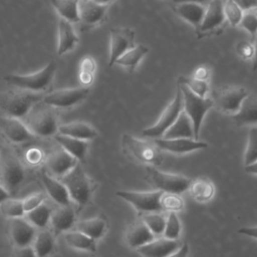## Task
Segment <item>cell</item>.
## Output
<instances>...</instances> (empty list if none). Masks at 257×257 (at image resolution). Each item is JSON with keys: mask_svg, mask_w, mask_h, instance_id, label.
<instances>
[{"mask_svg": "<svg viewBox=\"0 0 257 257\" xmlns=\"http://www.w3.org/2000/svg\"><path fill=\"white\" fill-rule=\"evenodd\" d=\"M210 68L206 65H200L198 67H196V69L194 70L192 76L197 78V79H200V80H205V81H208L209 79V76H210Z\"/></svg>", "mask_w": 257, "mask_h": 257, "instance_id": "c3c4849f", "label": "cell"}, {"mask_svg": "<svg viewBox=\"0 0 257 257\" xmlns=\"http://www.w3.org/2000/svg\"><path fill=\"white\" fill-rule=\"evenodd\" d=\"M121 148L127 157L141 164L155 167L162 163V153L155 142L123 134L121 136Z\"/></svg>", "mask_w": 257, "mask_h": 257, "instance_id": "7a4b0ae2", "label": "cell"}, {"mask_svg": "<svg viewBox=\"0 0 257 257\" xmlns=\"http://www.w3.org/2000/svg\"><path fill=\"white\" fill-rule=\"evenodd\" d=\"M0 132L3 137L13 144H22L31 141L34 136L18 118L3 117L0 121Z\"/></svg>", "mask_w": 257, "mask_h": 257, "instance_id": "ac0fdd59", "label": "cell"}, {"mask_svg": "<svg viewBox=\"0 0 257 257\" xmlns=\"http://www.w3.org/2000/svg\"><path fill=\"white\" fill-rule=\"evenodd\" d=\"M74 227H75V230L85 234L86 236L96 241L101 237H103V235L105 234L107 223L104 219L95 217V218L79 221L78 223L75 224Z\"/></svg>", "mask_w": 257, "mask_h": 257, "instance_id": "4dcf8cb0", "label": "cell"}, {"mask_svg": "<svg viewBox=\"0 0 257 257\" xmlns=\"http://www.w3.org/2000/svg\"><path fill=\"white\" fill-rule=\"evenodd\" d=\"M254 39L257 37V17L250 11H245L239 24Z\"/></svg>", "mask_w": 257, "mask_h": 257, "instance_id": "f6af8a7d", "label": "cell"}, {"mask_svg": "<svg viewBox=\"0 0 257 257\" xmlns=\"http://www.w3.org/2000/svg\"><path fill=\"white\" fill-rule=\"evenodd\" d=\"M11 195L8 193V191L6 189H4L1 185H0V204L2 202H4L5 200H7L8 198H10Z\"/></svg>", "mask_w": 257, "mask_h": 257, "instance_id": "11a10c76", "label": "cell"}, {"mask_svg": "<svg viewBox=\"0 0 257 257\" xmlns=\"http://www.w3.org/2000/svg\"><path fill=\"white\" fill-rule=\"evenodd\" d=\"M159 149L173 154H187L194 151L208 148V144L195 139H155L154 141Z\"/></svg>", "mask_w": 257, "mask_h": 257, "instance_id": "e0dca14e", "label": "cell"}, {"mask_svg": "<svg viewBox=\"0 0 257 257\" xmlns=\"http://www.w3.org/2000/svg\"><path fill=\"white\" fill-rule=\"evenodd\" d=\"M238 233L257 239V226H249V227H242L238 229Z\"/></svg>", "mask_w": 257, "mask_h": 257, "instance_id": "816d5d0a", "label": "cell"}, {"mask_svg": "<svg viewBox=\"0 0 257 257\" xmlns=\"http://www.w3.org/2000/svg\"><path fill=\"white\" fill-rule=\"evenodd\" d=\"M254 55H253V70L257 71V37L254 39Z\"/></svg>", "mask_w": 257, "mask_h": 257, "instance_id": "9f6ffc18", "label": "cell"}, {"mask_svg": "<svg viewBox=\"0 0 257 257\" xmlns=\"http://www.w3.org/2000/svg\"><path fill=\"white\" fill-rule=\"evenodd\" d=\"M93 1L101 5H108L112 0H93Z\"/></svg>", "mask_w": 257, "mask_h": 257, "instance_id": "680465c9", "label": "cell"}, {"mask_svg": "<svg viewBox=\"0 0 257 257\" xmlns=\"http://www.w3.org/2000/svg\"><path fill=\"white\" fill-rule=\"evenodd\" d=\"M54 138L57 144L68 154L74 157L78 162H83L85 160L89 147L87 141H82L59 134H56Z\"/></svg>", "mask_w": 257, "mask_h": 257, "instance_id": "f1b7e54d", "label": "cell"}, {"mask_svg": "<svg viewBox=\"0 0 257 257\" xmlns=\"http://www.w3.org/2000/svg\"><path fill=\"white\" fill-rule=\"evenodd\" d=\"M55 71L56 63L50 61L40 70L30 74H7L4 76V81L16 88L42 93L50 86Z\"/></svg>", "mask_w": 257, "mask_h": 257, "instance_id": "3957f363", "label": "cell"}, {"mask_svg": "<svg viewBox=\"0 0 257 257\" xmlns=\"http://www.w3.org/2000/svg\"><path fill=\"white\" fill-rule=\"evenodd\" d=\"M89 92L88 86L59 89L45 94L42 101L50 107L68 108L82 102L89 95Z\"/></svg>", "mask_w": 257, "mask_h": 257, "instance_id": "7c38bea8", "label": "cell"}, {"mask_svg": "<svg viewBox=\"0 0 257 257\" xmlns=\"http://www.w3.org/2000/svg\"><path fill=\"white\" fill-rule=\"evenodd\" d=\"M257 161V126L249 130L247 146L244 154V165L248 166Z\"/></svg>", "mask_w": 257, "mask_h": 257, "instance_id": "ee69618b", "label": "cell"}, {"mask_svg": "<svg viewBox=\"0 0 257 257\" xmlns=\"http://www.w3.org/2000/svg\"><path fill=\"white\" fill-rule=\"evenodd\" d=\"M233 121L237 126L257 123V95L252 93L247 95L239 110L233 114Z\"/></svg>", "mask_w": 257, "mask_h": 257, "instance_id": "d4e9b609", "label": "cell"}, {"mask_svg": "<svg viewBox=\"0 0 257 257\" xmlns=\"http://www.w3.org/2000/svg\"><path fill=\"white\" fill-rule=\"evenodd\" d=\"M64 240L66 244L71 248L87 252L96 251V241L77 230H70L65 232Z\"/></svg>", "mask_w": 257, "mask_h": 257, "instance_id": "836d02e7", "label": "cell"}, {"mask_svg": "<svg viewBox=\"0 0 257 257\" xmlns=\"http://www.w3.org/2000/svg\"><path fill=\"white\" fill-rule=\"evenodd\" d=\"M178 84L180 85L183 95V110L190 117L193 123L194 138L198 140L203 119L209 109L214 106L213 100L209 97H201L192 92L187 86L180 83Z\"/></svg>", "mask_w": 257, "mask_h": 257, "instance_id": "8992f818", "label": "cell"}, {"mask_svg": "<svg viewBox=\"0 0 257 257\" xmlns=\"http://www.w3.org/2000/svg\"><path fill=\"white\" fill-rule=\"evenodd\" d=\"M178 83L187 86L192 92H194L195 94H197L201 97H206V95L210 89L208 81L200 80L193 76L182 75L178 78Z\"/></svg>", "mask_w": 257, "mask_h": 257, "instance_id": "f35d334b", "label": "cell"}, {"mask_svg": "<svg viewBox=\"0 0 257 257\" xmlns=\"http://www.w3.org/2000/svg\"><path fill=\"white\" fill-rule=\"evenodd\" d=\"M0 152H1V148H0Z\"/></svg>", "mask_w": 257, "mask_h": 257, "instance_id": "94428289", "label": "cell"}, {"mask_svg": "<svg viewBox=\"0 0 257 257\" xmlns=\"http://www.w3.org/2000/svg\"><path fill=\"white\" fill-rule=\"evenodd\" d=\"M234 1L243 11H249L257 6V0H232Z\"/></svg>", "mask_w": 257, "mask_h": 257, "instance_id": "f907efd6", "label": "cell"}, {"mask_svg": "<svg viewBox=\"0 0 257 257\" xmlns=\"http://www.w3.org/2000/svg\"><path fill=\"white\" fill-rule=\"evenodd\" d=\"M162 139H195L193 123L184 110H182L175 122L166 131Z\"/></svg>", "mask_w": 257, "mask_h": 257, "instance_id": "83f0119b", "label": "cell"}, {"mask_svg": "<svg viewBox=\"0 0 257 257\" xmlns=\"http://www.w3.org/2000/svg\"><path fill=\"white\" fill-rule=\"evenodd\" d=\"M146 171L151 183L155 185L157 190L164 193H175L181 195V193L188 191L192 181L183 175L162 172L152 166H148Z\"/></svg>", "mask_w": 257, "mask_h": 257, "instance_id": "9c48e42d", "label": "cell"}, {"mask_svg": "<svg viewBox=\"0 0 257 257\" xmlns=\"http://www.w3.org/2000/svg\"><path fill=\"white\" fill-rule=\"evenodd\" d=\"M25 179V171L20 161L9 151L0 152V185L12 196Z\"/></svg>", "mask_w": 257, "mask_h": 257, "instance_id": "52a82bcc", "label": "cell"}, {"mask_svg": "<svg viewBox=\"0 0 257 257\" xmlns=\"http://www.w3.org/2000/svg\"><path fill=\"white\" fill-rule=\"evenodd\" d=\"M95 69L96 63L91 56L86 55L81 59L79 65V81L83 84L82 86H88L92 83Z\"/></svg>", "mask_w": 257, "mask_h": 257, "instance_id": "74e56055", "label": "cell"}, {"mask_svg": "<svg viewBox=\"0 0 257 257\" xmlns=\"http://www.w3.org/2000/svg\"><path fill=\"white\" fill-rule=\"evenodd\" d=\"M79 0H51V4L60 16L70 23H76L79 20L78 15Z\"/></svg>", "mask_w": 257, "mask_h": 257, "instance_id": "e575fe53", "label": "cell"}, {"mask_svg": "<svg viewBox=\"0 0 257 257\" xmlns=\"http://www.w3.org/2000/svg\"><path fill=\"white\" fill-rule=\"evenodd\" d=\"M50 224L56 234L70 231L75 226V211L71 205L52 210Z\"/></svg>", "mask_w": 257, "mask_h": 257, "instance_id": "44dd1931", "label": "cell"}, {"mask_svg": "<svg viewBox=\"0 0 257 257\" xmlns=\"http://www.w3.org/2000/svg\"><path fill=\"white\" fill-rule=\"evenodd\" d=\"M149 48L143 44L135 45L132 49L124 52L120 57H118L114 64L120 65L128 70V72H134L141 62V60L148 54Z\"/></svg>", "mask_w": 257, "mask_h": 257, "instance_id": "1f68e13d", "label": "cell"}, {"mask_svg": "<svg viewBox=\"0 0 257 257\" xmlns=\"http://www.w3.org/2000/svg\"><path fill=\"white\" fill-rule=\"evenodd\" d=\"M245 171L248 174H252V175H257V161L254 162L253 164H250L248 166H245Z\"/></svg>", "mask_w": 257, "mask_h": 257, "instance_id": "db71d44e", "label": "cell"}, {"mask_svg": "<svg viewBox=\"0 0 257 257\" xmlns=\"http://www.w3.org/2000/svg\"><path fill=\"white\" fill-rule=\"evenodd\" d=\"M58 180L65 186L71 201L79 207L89 202L92 194L91 181L79 163Z\"/></svg>", "mask_w": 257, "mask_h": 257, "instance_id": "5b68a950", "label": "cell"}, {"mask_svg": "<svg viewBox=\"0 0 257 257\" xmlns=\"http://www.w3.org/2000/svg\"><path fill=\"white\" fill-rule=\"evenodd\" d=\"M251 13H253L256 17H257V6L256 7H254V8H252L251 10H249Z\"/></svg>", "mask_w": 257, "mask_h": 257, "instance_id": "91938a15", "label": "cell"}, {"mask_svg": "<svg viewBox=\"0 0 257 257\" xmlns=\"http://www.w3.org/2000/svg\"><path fill=\"white\" fill-rule=\"evenodd\" d=\"M78 163L79 162L74 157L60 147V149L54 150L48 156L46 160V168L48 175L59 179L72 170Z\"/></svg>", "mask_w": 257, "mask_h": 257, "instance_id": "5bb4252c", "label": "cell"}, {"mask_svg": "<svg viewBox=\"0 0 257 257\" xmlns=\"http://www.w3.org/2000/svg\"><path fill=\"white\" fill-rule=\"evenodd\" d=\"M108 5H101L93 0L78 1L79 20L87 25H94L101 22L106 14Z\"/></svg>", "mask_w": 257, "mask_h": 257, "instance_id": "ffe728a7", "label": "cell"}, {"mask_svg": "<svg viewBox=\"0 0 257 257\" xmlns=\"http://www.w3.org/2000/svg\"><path fill=\"white\" fill-rule=\"evenodd\" d=\"M44 95L16 87L0 91V115L9 118L27 116L30 110L43 100Z\"/></svg>", "mask_w": 257, "mask_h": 257, "instance_id": "6da1fadb", "label": "cell"}, {"mask_svg": "<svg viewBox=\"0 0 257 257\" xmlns=\"http://www.w3.org/2000/svg\"><path fill=\"white\" fill-rule=\"evenodd\" d=\"M52 214V209L46 205L45 203H42L37 208L33 209L32 211H29L25 213L26 220L31 223L36 229H45L46 226L50 223V218Z\"/></svg>", "mask_w": 257, "mask_h": 257, "instance_id": "d590c367", "label": "cell"}, {"mask_svg": "<svg viewBox=\"0 0 257 257\" xmlns=\"http://www.w3.org/2000/svg\"><path fill=\"white\" fill-rule=\"evenodd\" d=\"M183 110V95L180 85L177 84V90L174 99L166 106L159 119L152 126L143 130L142 135L150 139H160L166 131L175 122Z\"/></svg>", "mask_w": 257, "mask_h": 257, "instance_id": "ba28073f", "label": "cell"}, {"mask_svg": "<svg viewBox=\"0 0 257 257\" xmlns=\"http://www.w3.org/2000/svg\"><path fill=\"white\" fill-rule=\"evenodd\" d=\"M10 236L16 248L31 246L36 236V228L24 217L10 219Z\"/></svg>", "mask_w": 257, "mask_h": 257, "instance_id": "9a60e30c", "label": "cell"}, {"mask_svg": "<svg viewBox=\"0 0 257 257\" xmlns=\"http://www.w3.org/2000/svg\"><path fill=\"white\" fill-rule=\"evenodd\" d=\"M164 192L157 190L152 192H134V191H117L115 194L134 208L142 213L163 212L161 207V197Z\"/></svg>", "mask_w": 257, "mask_h": 257, "instance_id": "30bf717a", "label": "cell"}, {"mask_svg": "<svg viewBox=\"0 0 257 257\" xmlns=\"http://www.w3.org/2000/svg\"><path fill=\"white\" fill-rule=\"evenodd\" d=\"M57 134L87 142L95 139L98 135L97 131L93 126L83 121H72L60 124Z\"/></svg>", "mask_w": 257, "mask_h": 257, "instance_id": "4316f807", "label": "cell"}, {"mask_svg": "<svg viewBox=\"0 0 257 257\" xmlns=\"http://www.w3.org/2000/svg\"><path fill=\"white\" fill-rule=\"evenodd\" d=\"M250 92L241 86H229L221 88L214 92L213 103L222 112L225 113H236L243 100L247 97Z\"/></svg>", "mask_w": 257, "mask_h": 257, "instance_id": "8fae6325", "label": "cell"}, {"mask_svg": "<svg viewBox=\"0 0 257 257\" xmlns=\"http://www.w3.org/2000/svg\"><path fill=\"white\" fill-rule=\"evenodd\" d=\"M167 214L163 212H153L143 214L142 221L147 225L150 231L155 235L156 238L163 236L166 226Z\"/></svg>", "mask_w": 257, "mask_h": 257, "instance_id": "8d00e7d4", "label": "cell"}, {"mask_svg": "<svg viewBox=\"0 0 257 257\" xmlns=\"http://www.w3.org/2000/svg\"><path fill=\"white\" fill-rule=\"evenodd\" d=\"M37 103L27 114L25 125L33 136L48 138L58 133V118L49 105L41 101Z\"/></svg>", "mask_w": 257, "mask_h": 257, "instance_id": "277c9868", "label": "cell"}, {"mask_svg": "<svg viewBox=\"0 0 257 257\" xmlns=\"http://www.w3.org/2000/svg\"><path fill=\"white\" fill-rule=\"evenodd\" d=\"M236 52L242 59H251L254 55V43L241 41L236 46Z\"/></svg>", "mask_w": 257, "mask_h": 257, "instance_id": "7dc6e473", "label": "cell"}, {"mask_svg": "<svg viewBox=\"0 0 257 257\" xmlns=\"http://www.w3.org/2000/svg\"><path fill=\"white\" fill-rule=\"evenodd\" d=\"M44 201H45V196L42 193H35L27 196L22 200L25 213L37 208L42 203H44Z\"/></svg>", "mask_w": 257, "mask_h": 257, "instance_id": "bcb514c9", "label": "cell"}, {"mask_svg": "<svg viewBox=\"0 0 257 257\" xmlns=\"http://www.w3.org/2000/svg\"><path fill=\"white\" fill-rule=\"evenodd\" d=\"M173 10L178 16L198 29L202 23L206 6L194 2H183L176 3L173 6Z\"/></svg>", "mask_w": 257, "mask_h": 257, "instance_id": "7402d4cb", "label": "cell"}, {"mask_svg": "<svg viewBox=\"0 0 257 257\" xmlns=\"http://www.w3.org/2000/svg\"><path fill=\"white\" fill-rule=\"evenodd\" d=\"M189 245L187 243H184L181 245V247L175 251L174 253H172L170 256L168 257H188L189 256Z\"/></svg>", "mask_w": 257, "mask_h": 257, "instance_id": "f5cc1de1", "label": "cell"}, {"mask_svg": "<svg viewBox=\"0 0 257 257\" xmlns=\"http://www.w3.org/2000/svg\"><path fill=\"white\" fill-rule=\"evenodd\" d=\"M188 190L191 197L199 203H205L210 201L215 194V186L213 182L205 177L197 178L191 181Z\"/></svg>", "mask_w": 257, "mask_h": 257, "instance_id": "f546056e", "label": "cell"}, {"mask_svg": "<svg viewBox=\"0 0 257 257\" xmlns=\"http://www.w3.org/2000/svg\"><path fill=\"white\" fill-rule=\"evenodd\" d=\"M181 222L177 213L170 212L167 213L166 226L163 233V237L170 240H179L181 234Z\"/></svg>", "mask_w": 257, "mask_h": 257, "instance_id": "b9f144b4", "label": "cell"}, {"mask_svg": "<svg viewBox=\"0 0 257 257\" xmlns=\"http://www.w3.org/2000/svg\"><path fill=\"white\" fill-rule=\"evenodd\" d=\"M179 240H170L164 237L155 238L153 241L137 249L143 257H168L181 247Z\"/></svg>", "mask_w": 257, "mask_h": 257, "instance_id": "d6986e66", "label": "cell"}, {"mask_svg": "<svg viewBox=\"0 0 257 257\" xmlns=\"http://www.w3.org/2000/svg\"><path fill=\"white\" fill-rule=\"evenodd\" d=\"M225 21L222 0H210L206 6L205 14L200 27L197 29L200 37L219 28Z\"/></svg>", "mask_w": 257, "mask_h": 257, "instance_id": "2e32d148", "label": "cell"}, {"mask_svg": "<svg viewBox=\"0 0 257 257\" xmlns=\"http://www.w3.org/2000/svg\"><path fill=\"white\" fill-rule=\"evenodd\" d=\"M42 182L50 199L54 201L58 206L71 205V199L65 188V186L56 178L51 177L48 174L42 175Z\"/></svg>", "mask_w": 257, "mask_h": 257, "instance_id": "484cf974", "label": "cell"}, {"mask_svg": "<svg viewBox=\"0 0 257 257\" xmlns=\"http://www.w3.org/2000/svg\"><path fill=\"white\" fill-rule=\"evenodd\" d=\"M135 38V31L131 28L118 27L110 29L108 66H112L118 57L136 45Z\"/></svg>", "mask_w": 257, "mask_h": 257, "instance_id": "4fadbf2b", "label": "cell"}, {"mask_svg": "<svg viewBox=\"0 0 257 257\" xmlns=\"http://www.w3.org/2000/svg\"><path fill=\"white\" fill-rule=\"evenodd\" d=\"M174 3H183V2H194V3H199L203 4L207 2V0H172Z\"/></svg>", "mask_w": 257, "mask_h": 257, "instance_id": "6f0895ef", "label": "cell"}, {"mask_svg": "<svg viewBox=\"0 0 257 257\" xmlns=\"http://www.w3.org/2000/svg\"><path fill=\"white\" fill-rule=\"evenodd\" d=\"M223 12L225 20H227L229 24L233 27L240 24V21L244 14V11L232 0L223 1Z\"/></svg>", "mask_w": 257, "mask_h": 257, "instance_id": "7bdbcfd3", "label": "cell"}, {"mask_svg": "<svg viewBox=\"0 0 257 257\" xmlns=\"http://www.w3.org/2000/svg\"><path fill=\"white\" fill-rule=\"evenodd\" d=\"M161 207L166 213H178L184 209L185 203L180 194L163 193L161 197Z\"/></svg>", "mask_w": 257, "mask_h": 257, "instance_id": "ab89813d", "label": "cell"}, {"mask_svg": "<svg viewBox=\"0 0 257 257\" xmlns=\"http://www.w3.org/2000/svg\"><path fill=\"white\" fill-rule=\"evenodd\" d=\"M57 31H58L57 54L61 56L75 47V45L78 42V36L74 31L72 23L62 18H59L58 20Z\"/></svg>", "mask_w": 257, "mask_h": 257, "instance_id": "cb8c5ba5", "label": "cell"}, {"mask_svg": "<svg viewBox=\"0 0 257 257\" xmlns=\"http://www.w3.org/2000/svg\"><path fill=\"white\" fill-rule=\"evenodd\" d=\"M14 257H36L32 246L17 248Z\"/></svg>", "mask_w": 257, "mask_h": 257, "instance_id": "681fc988", "label": "cell"}, {"mask_svg": "<svg viewBox=\"0 0 257 257\" xmlns=\"http://www.w3.org/2000/svg\"><path fill=\"white\" fill-rule=\"evenodd\" d=\"M0 209L2 213L10 219L21 218L25 216L22 200L13 199L10 197L0 204Z\"/></svg>", "mask_w": 257, "mask_h": 257, "instance_id": "60d3db41", "label": "cell"}, {"mask_svg": "<svg viewBox=\"0 0 257 257\" xmlns=\"http://www.w3.org/2000/svg\"><path fill=\"white\" fill-rule=\"evenodd\" d=\"M155 238V235L150 231L142 219L137 220L131 224L125 233V241L127 245L135 249L146 245L147 243L153 241Z\"/></svg>", "mask_w": 257, "mask_h": 257, "instance_id": "603a6c76", "label": "cell"}, {"mask_svg": "<svg viewBox=\"0 0 257 257\" xmlns=\"http://www.w3.org/2000/svg\"><path fill=\"white\" fill-rule=\"evenodd\" d=\"M32 248L35 252L36 257H47L55 249L54 235L46 229H42L36 233Z\"/></svg>", "mask_w": 257, "mask_h": 257, "instance_id": "d6a6232c", "label": "cell"}]
</instances>
